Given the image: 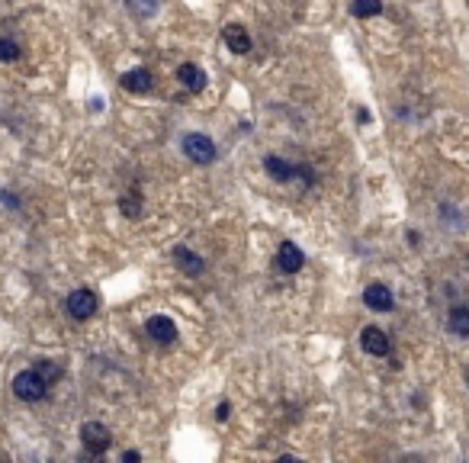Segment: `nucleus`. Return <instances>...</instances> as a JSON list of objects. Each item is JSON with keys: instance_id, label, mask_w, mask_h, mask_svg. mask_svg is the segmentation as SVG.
<instances>
[{"instance_id": "nucleus-6", "label": "nucleus", "mask_w": 469, "mask_h": 463, "mask_svg": "<svg viewBox=\"0 0 469 463\" xmlns=\"http://www.w3.org/2000/svg\"><path fill=\"white\" fill-rule=\"evenodd\" d=\"M145 331H148L151 341H158V345H170L177 338V325L168 319V315H151L148 322H145Z\"/></svg>"}, {"instance_id": "nucleus-2", "label": "nucleus", "mask_w": 469, "mask_h": 463, "mask_svg": "<svg viewBox=\"0 0 469 463\" xmlns=\"http://www.w3.org/2000/svg\"><path fill=\"white\" fill-rule=\"evenodd\" d=\"M184 155L193 161V164H212L216 161V145H212L209 135H200V132H190L184 135Z\"/></svg>"}, {"instance_id": "nucleus-17", "label": "nucleus", "mask_w": 469, "mask_h": 463, "mask_svg": "<svg viewBox=\"0 0 469 463\" xmlns=\"http://www.w3.org/2000/svg\"><path fill=\"white\" fill-rule=\"evenodd\" d=\"M129 13H132V17H142V19L154 17V13H158V0H129Z\"/></svg>"}, {"instance_id": "nucleus-10", "label": "nucleus", "mask_w": 469, "mask_h": 463, "mask_svg": "<svg viewBox=\"0 0 469 463\" xmlns=\"http://www.w3.org/2000/svg\"><path fill=\"white\" fill-rule=\"evenodd\" d=\"M302 264H305V254H302L293 242H283V244H280L277 267L283 270V274H296V270H302Z\"/></svg>"}, {"instance_id": "nucleus-20", "label": "nucleus", "mask_w": 469, "mask_h": 463, "mask_svg": "<svg viewBox=\"0 0 469 463\" xmlns=\"http://www.w3.org/2000/svg\"><path fill=\"white\" fill-rule=\"evenodd\" d=\"M122 460H126V463H138V460H142V454H138V450H126V454H122Z\"/></svg>"}, {"instance_id": "nucleus-16", "label": "nucleus", "mask_w": 469, "mask_h": 463, "mask_svg": "<svg viewBox=\"0 0 469 463\" xmlns=\"http://www.w3.org/2000/svg\"><path fill=\"white\" fill-rule=\"evenodd\" d=\"M119 210L126 219H135V216H142V196L138 194H122L119 196Z\"/></svg>"}, {"instance_id": "nucleus-19", "label": "nucleus", "mask_w": 469, "mask_h": 463, "mask_svg": "<svg viewBox=\"0 0 469 463\" xmlns=\"http://www.w3.org/2000/svg\"><path fill=\"white\" fill-rule=\"evenodd\" d=\"M19 58V45L13 39H0V61H17Z\"/></svg>"}, {"instance_id": "nucleus-7", "label": "nucleus", "mask_w": 469, "mask_h": 463, "mask_svg": "<svg viewBox=\"0 0 469 463\" xmlns=\"http://www.w3.org/2000/svg\"><path fill=\"white\" fill-rule=\"evenodd\" d=\"M174 264L180 270H184L186 277H200L202 270H206V261H202L196 251H190V248H184V244H177L174 248Z\"/></svg>"}, {"instance_id": "nucleus-11", "label": "nucleus", "mask_w": 469, "mask_h": 463, "mask_svg": "<svg viewBox=\"0 0 469 463\" xmlns=\"http://www.w3.org/2000/svg\"><path fill=\"white\" fill-rule=\"evenodd\" d=\"M177 81L184 84V91H190V93H200L202 87H206V71H202L200 65H180L177 68Z\"/></svg>"}, {"instance_id": "nucleus-13", "label": "nucleus", "mask_w": 469, "mask_h": 463, "mask_svg": "<svg viewBox=\"0 0 469 463\" xmlns=\"http://www.w3.org/2000/svg\"><path fill=\"white\" fill-rule=\"evenodd\" d=\"M264 168H267V174L273 177V180H280V184H286V180H293V177L299 174V168L286 164V161L277 158V155H267V158H264Z\"/></svg>"}, {"instance_id": "nucleus-8", "label": "nucleus", "mask_w": 469, "mask_h": 463, "mask_svg": "<svg viewBox=\"0 0 469 463\" xmlns=\"http://www.w3.org/2000/svg\"><path fill=\"white\" fill-rule=\"evenodd\" d=\"M363 303L373 312H389L392 309V293H389L385 283H369V287L363 290Z\"/></svg>"}, {"instance_id": "nucleus-14", "label": "nucleus", "mask_w": 469, "mask_h": 463, "mask_svg": "<svg viewBox=\"0 0 469 463\" xmlns=\"http://www.w3.org/2000/svg\"><path fill=\"white\" fill-rule=\"evenodd\" d=\"M447 329L456 338H469V306H453L447 315Z\"/></svg>"}, {"instance_id": "nucleus-1", "label": "nucleus", "mask_w": 469, "mask_h": 463, "mask_svg": "<svg viewBox=\"0 0 469 463\" xmlns=\"http://www.w3.org/2000/svg\"><path fill=\"white\" fill-rule=\"evenodd\" d=\"M45 393H49V379L35 370V367L19 370L13 377V396L23 399V402H39V399H45Z\"/></svg>"}, {"instance_id": "nucleus-22", "label": "nucleus", "mask_w": 469, "mask_h": 463, "mask_svg": "<svg viewBox=\"0 0 469 463\" xmlns=\"http://www.w3.org/2000/svg\"><path fill=\"white\" fill-rule=\"evenodd\" d=\"M466 383H469V377H466Z\"/></svg>"}, {"instance_id": "nucleus-9", "label": "nucleus", "mask_w": 469, "mask_h": 463, "mask_svg": "<svg viewBox=\"0 0 469 463\" xmlns=\"http://www.w3.org/2000/svg\"><path fill=\"white\" fill-rule=\"evenodd\" d=\"M222 39H225L228 52H234V55H248V52H251V36H248V29L238 26V23H228Z\"/></svg>"}, {"instance_id": "nucleus-15", "label": "nucleus", "mask_w": 469, "mask_h": 463, "mask_svg": "<svg viewBox=\"0 0 469 463\" xmlns=\"http://www.w3.org/2000/svg\"><path fill=\"white\" fill-rule=\"evenodd\" d=\"M351 13H353V17H360V19L379 17V13H383V0H353Z\"/></svg>"}, {"instance_id": "nucleus-4", "label": "nucleus", "mask_w": 469, "mask_h": 463, "mask_svg": "<svg viewBox=\"0 0 469 463\" xmlns=\"http://www.w3.org/2000/svg\"><path fill=\"white\" fill-rule=\"evenodd\" d=\"M97 309H100V303H97V293H93V290H74V293H67V315H71V319L87 322Z\"/></svg>"}, {"instance_id": "nucleus-12", "label": "nucleus", "mask_w": 469, "mask_h": 463, "mask_svg": "<svg viewBox=\"0 0 469 463\" xmlns=\"http://www.w3.org/2000/svg\"><path fill=\"white\" fill-rule=\"evenodd\" d=\"M122 87H126L129 93H148L151 87H154V77H151L148 68H132V71L122 74Z\"/></svg>"}, {"instance_id": "nucleus-21", "label": "nucleus", "mask_w": 469, "mask_h": 463, "mask_svg": "<svg viewBox=\"0 0 469 463\" xmlns=\"http://www.w3.org/2000/svg\"><path fill=\"white\" fill-rule=\"evenodd\" d=\"M216 415L225 421V418H228V402H218V412H216Z\"/></svg>"}, {"instance_id": "nucleus-5", "label": "nucleus", "mask_w": 469, "mask_h": 463, "mask_svg": "<svg viewBox=\"0 0 469 463\" xmlns=\"http://www.w3.org/2000/svg\"><path fill=\"white\" fill-rule=\"evenodd\" d=\"M360 347L367 354H373V357H385L389 354V335H385L383 329H376V325H367V329L360 331Z\"/></svg>"}, {"instance_id": "nucleus-3", "label": "nucleus", "mask_w": 469, "mask_h": 463, "mask_svg": "<svg viewBox=\"0 0 469 463\" xmlns=\"http://www.w3.org/2000/svg\"><path fill=\"white\" fill-rule=\"evenodd\" d=\"M81 444H84L87 454L100 457L109 450V444H113V438H109V428L106 425H100V421H87L84 428H81Z\"/></svg>"}, {"instance_id": "nucleus-18", "label": "nucleus", "mask_w": 469, "mask_h": 463, "mask_svg": "<svg viewBox=\"0 0 469 463\" xmlns=\"http://www.w3.org/2000/svg\"><path fill=\"white\" fill-rule=\"evenodd\" d=\"M35 370H39L45 379H49V386H51V383H55V379L61 377V367H58V363H55V361H35Z\"/></svg>"}]
</instances>
